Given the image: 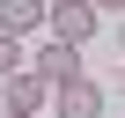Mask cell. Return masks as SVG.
<instances>
[{"instance_id": "obj_7", "label": "cell", "mask_w": 125, "mask_h": 118, "mask_svg": "<svg viewBox=\"0 0 125 118\" xmlns=\"http://www.w3.org/2000/svg\"><path fill=\"white\" fill-rule=\"evenodd\" d=\"M103 8H118V15H125V0H96V15H103Z\"/></svg>"}, {"instance_id": "obj_6", "label": "cell", "mask_w": 125, "mask_h": 118, "mask_svg": "<svg viewBox=\"0 0 125 118\" xmlns=\"http://www.w3.org/2000/svg\"><path fill=\"white\" fill-rule=\"evenodd\" d=\"M15 67H30V52H22V37H8V30H0V81H8Z\"/></svg>"}, {"instance_id": "obj_2", "label": "cell", "mask_w": 125, "mask_h": 118, "mask_svg": "<svg viewBox=\"0 0 125 118\" xmlns=\"http://www.w3.org/2000/svg\"><path fill=\"white\" fill-rule=\"evenodd\" d=\"M52 118H103V89H96L88 74L59 81V89H52Z\"/></svg>"}, {"instance_id": "obj_8", "label": "cell", "mask_w": 125, "mask_h": 118, "mask_svg": "<svg viewBox=\"0 0 125 118\" xmlns=\"http://www.w3.org/2000/svg\"><path fill=\"white\" fill-rule=\"evenodd\" d=\"M0 118H37V111H0Z\"/></svg>"}, {"instance_id": "obj_9", "label": "cell", "mask_w": 125, "mask_h": 118, "mask_svg": "<svg viewBox=\"0 0 125 118\" xmlns=\"http://www.w3.org/2000/svg\"><path fill=\"white\" fill-rule=\"evenodd\" d=\"M118 52H125V22H118Z\"/></svg>"}, {"instance_id": "obj_3", "label": "cell", "mask_w": 125, "mask_h": 118, "mask_svg": "<svg viewBox=\"0 0 125 118\" xmlns=\"http://www.w3.org/2000/svg\"><path fill=\"white\" fill-rule=\"evenodd\" d=\"M0 96H8V111H52V81L37 67H15L8 81H0Z\"/></svg>"}, {"instance_id": "obj_4", "label": "cell", "mask_w": 125, "mask_h": 118, "mask_svg": "<svg viewBox=\"0 0 125 118\" xmlns=\"http://www.w3.org/2000/svg\"><path fill=\"white\" fill-rule=\"evenodd\" d=\"M30 67H37V74L59 89V81H74V74H81V44H59V37H52L44 52H30Z\"/></svg>"}, {"instance_id": "obj_5", "label": "cell", "mask_w": 125, "mask_h": 118, "mask_svg": "<svg viewBox=\"0 0 125 118\" xmlns=\"http://www.w3.org/2000/svg\"><path fill=\"white\" fill-rule=\"evenodd\" d=\"M37 22H44V0H0V30H8V37H22Z\"/></svg>"}, {"instance_id": "obj_1", "label": "cell", "mask_w": 125, "mask_h": 118, "mask_svg": "<svg viewBox=\"0 0 125 118\" xmlns=\"http://www.w3.org/2000/svg\"><path fill=\"white\" fill-rule=\"evenodd\" d=\"M44 22L59 44H88L96 37V0H44Z\"/></svg>"}]
</instances>
